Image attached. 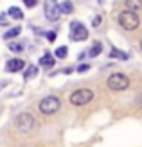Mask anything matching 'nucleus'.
Returning <instances> with one entry per match:
<instances>
[{"label":"nucleus","instance_id":"obj_1","mask_svg":"<svg viewBox=\"0 0 142 147\" xmlns=\"http://www.w3.org/2000/svg\"><path fill=\"white\" fill-rule=\"evenodd\" d=\"M117 24L121 25V29L128 32H133L140 27V16L139 13L135 11H130V9H122L121 13L117 14Z\"/></svg>","mask_w":142,"mask_h":147},{"label":"nucleus","instance_id":"obj_2","mask_svg":"<svg viewBox=\"0 0 142 147\" xmlns=\"http://www.w3.org/2000/svg\"><path fill=\"white\" fill-rule=\"evenodd\" d=\"M130 84H131V81L124 72H113L106 79V86L111 92H126L130 88Z\"/></svg>","mask_w":142,"mask_h":147},{"label":"nucleus","instance_id":"obj_3","mask_svg":"<svg viewBox=\"0 0 142 147\" xmlns=\"http://www.w3.org/2000/svg\"><path fill=\"white\" fill-rule=\"evenodd\" d=\"M59 108H61V99L56 97V95H47V97H43V99L38 102L40 113L45 115V117L56 115V113L59 111Z\"/></svg>","mask_w":142,"mask_h":147},{"label":"nucleus","instance_id":"obj_4","mask_svg":"<svg viewBox=\"0 0 142 147\" xmlns=\"http://www.w3.org/2000/svg\"><path fill=\"white\" fill-rule=\"evenodd\" d=\"M94 100V92L90 88H79V90H74L70 95H69V102L76 108H81V106H86Z\"/></svg>","mask_w":142,"mask_h":147},{"label":"nucleus","instance_id":"obj_5","mask_svg":"<svg viewBox=\"0 0 142 147\" xmlns=\"http://www.w3.org/2000/svg\"><path fill=\"white\" fill-rule=\"evenodd\" d=\"M14 124H16V129L22 131V133H31V131L34 129V126H36V120H34L33 113L24 111V113H20L16 117V122Z\"/></svg>","mask_w":142,"mask_h":147},{"label":"nucleus","instance_id":"obj_6","mask_svg":"<svg viewBox=\"0 0 142 147\" xmlns=\"http://www.w3.org/2000/svg\"><path fill=\"white\" fill-rule=\"evenodd\" d=\"M43 13H45V18L49 22H58L59 20V4L58 0H45L43 4Z\"/></svg>","mask_w":142,"mask_h":147},{"label":"nucleus","instance_id":"obj_7","mask_svg":"<svg viewBox=\"0 0 142 147\" xmlns=\"http://www.w3.org/2000/svg\"><path fill=\"white\" fill-rule=\"evenodd\" d=\"M88 38V29L81 22H72L70 24V40L74 41H85Z\"/></svg>","mask_w":142,"mask_h":147},{"label":"nucleus","instance_id":"obj_8","mask_svg":"<svg viewBox=\"0 0 142 147\" xmlns=\"http://www.w3.org/2000/svg\"><path fill=\"white\" fill-rule=\"evenodd\" d=\"M24 67H25V63H24V59H20V57H13V59H9L5 63V70L9 74H16Z\"/></svg>","mask_w":142,"mask_h":147},{"label":"nucleus","instance_id":"obj_9","mask_svg":"<svg viewBox=\"0 0 142 147\" xmlns=\"http://www.w3.org/2000/svg\"><path fill=\"white\" fill-rule=\"evenodd\" d=\"M56 65V59H54V56H52L50 52H45L41 57H40V67L41 68H45V70H49V68H52Z\"/></svg>","mask_w":142,"mask_h":147},{"label":"nucleus","instance_id":"obj_10","mask_svg":"<svg viewBox=\"0 0 142 147\" xmlns=\"http://www.w3.org/2000/svg\"><path fill=\"white\" fill-rule=\"evenodd\" d=\"M124 7L137 13V11L142 9V0H124Z\"/></svg>","mask_w":142,"mask_h":147},{"label":"nucleus","instance_id":"obj_11","mask_svg":"<svg viewBox=\"0 0 142 147\" xmlns=\"http://www.w3.org/2000/svg\"><path fill=\"white\" fill-rule=\"evenodd\" d=\"M7 14H9V18H13V20H22L24 18V13H22V9L16 7V5L9 7V9H7Z\"/></svg>","mask_w":142,"mask_h":147},{"label":"nucleus","instance_id":"obj_12","mask_svg":"<svg viewBox=\"0 0 142 147\" xmlns=\"http://www.w3.org/2000/svg\"><path fill=\"white\" fill-rule=\"evenodd\" d=\"M72 11H74V5L70 0H65V2L59 4V13L61 14H72Z\"/></svg>","mask_w":142,"mask_h":147},{"label":"nucleus","instance_id":"obj_13","mask_svg":"<svg viewBox=\"0 0 142 147\" xmlns=\"http://www.w3.org/2000/svg\"><path fill=\"white\" fill-rule=\"evenodd\" d=\"M101 52H103V43L101 41H95L94 45L90 47V50H88V56H90V57H97Z\"/></svg>","mask_w":142,"mask_h":147},{"label":"nucleus","instance_id":"obj_14","mask_svg":"<svg viewBox=\"0 0 142 147\" xmlns=\"http://www.w3.org/2000/svg\"><path fill=\"white\" fill-rule=\"evenodd\" d=\"M110 57H111V59H115V57H117V59H121V61H126V59H128V54H126V52H122V50L111 49V52H110Z\"/></svg>","mask_w":142,"mask_h":147},{"label":"nucleus","instance_id":"obj_15","mask_svg":"<svg viewBox=\"0 0 142 147\" xmlns=\"http://www.w3.org/2000/svg\"><path fill=\"white\" fill-rule=\"evenodd\" d=\"M20 32H22V27H13L4 34V40H13V38H16Z\"/></svg>","mask_w":142,"mask_h":147},{"label":"nucleus","instance_id":"obj_16","mask_svg":"<svg viewBox=\"0 0 142 147\" xmlns=\"http://www.w3.org/2000/svg\"><path fill=\"white\" fill-rule=\"evenodd\" d=\"M36 74H38V67L31 65V67H27V70H25V74H24V77H25V79H34Z\"/></svg>","mask_w":142,"mask_h":147},{"label":"nucleus","instance_id":"obj_17","mask_svg":"<svg viewBox=\"0 0 142 147\" xmlns=\"http://www.w3.org/2000/svg\"><path fill=\"white\" fill-rule=\"evenodd\" d=\"M67 54H69V49H67V47H58L56 52H54V57H58V59H63V57H67Z\"/></svg>","mask_w":142,"mask_h":147},{"label":"nucleus","instance_id":"obj_18","mask_svg":"<svg viewBox=\"0 0 142 147\" xmlns=\"http://www.w3.org/2000/svg\"><path fill=\"white\" fill-rule=\"evenodd\" d=\"M9 50H13V52H22L24 47H22L20 43H9Z\"/></svg>","mask_w":142,"mask_h":147},{"label":"nucleus","instance_id":"obj_19","mask_svg":"<svg viewBox=\"0 0 142 147\" xmlns=\"http://www.w3.org/2000/svg\"><path fill=\"white\" fill-rule=\"evenodd\" d=\"M38 2H40V0H24L25 7H29V9H33V7H36V5H38Z\"/></svg>","mask_w":142,"mask_h":147},{"label":"nucleus","instance_id":"obj_20","mask_svg":"<svg viewBox=\"0 0 142 147\" xmlns=\"http://www.w3.org/2000/svg\"><path fill=\"white\" fill-rule=\"evenodd\" d=\"M101 22H103V16H95V18L92 20V25H94V27H99Z\"/></svg>","mask_w":142,"mask_h":147},{"label":"nucleus","instance_id":"obj_21","mask_svg":"<svg viewBox=\"0 0 142 147\" xmlns=\"http://www.w3.org/2000/svg\"><path fill=\"white\" fill-rule=\"evenodd\" d=\"M88 68H90V65H79V67H77V72L83 74V72H86Z\"/></svg>","mask_w":142,"mask_h":147},{"label":"nucleus","instance_id":"obj_22","mask_svg":"<svg viewBox=\"0 0 142 147\" xmlns=\"http://www.w3.org/2000/svg\"><path fill=\"white\" fill-rule=\"evenodd\" d=\"M47 38H49V41H54V40H56V32H54V31L49 32V34H47Z\"/></svg>","mask_w":142,"mask_h":147},{"label":"nucleus","instance_id":"obj_23","mask_svg":"<svg viewBox=\"0 0 142 147\" xmlns=\"http://www.w3.org/2000/svg\"><path fill=\"white\" fill-rule=\"evenodd\" d=\"M135 100H137V104L142 108V93H139V95H137V99H135Z\"/></svg>","mask_w":142,"mask_h":147},{"label":"nucleus","instance_id":"obj_24","mask_svg":"<svg viewBox=\"0 0 142 147\" xmlns=\"http://www.w3.org/2000/svg\"><path fill=\"white\" fill-rule=\"evenodd\" d=\"M4 16H5V14H0V22H2V24H5V18Z\"/></svg>","mask_w":142,"mask_h":147},{"label":"nucleus","instance_id":"obj_25","mask_svg":"<svg viewBox=\"0 0 142 147\" xmlns=\"http://www.w3.org/2000/svg\"><path fill=\"white\" fill-rule=\"evenodd\" d=\"M139 47H140V52H142V38H140V41H139Z\"/></svg>","mask_w":142,"mask_h":147}]
</instances>
